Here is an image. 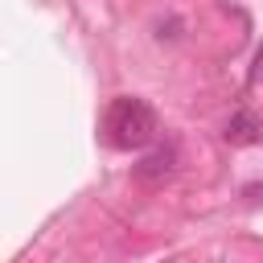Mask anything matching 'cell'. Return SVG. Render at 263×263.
I'll return each instance as SVG.
<instances>
[{
    "label": "cell",
    "instance_id": "6da1fadb",
    "mask_svg": "<svg viewBox=\"0 0 263 263\" xmlns=\"http://www.w3.org/2000/svg\"><path fill=\"white\" fill-rule=\"evenodd\" d=\"M156 127H160V123H156L152 103H144V99H136V95L115 99V103L107 107V119H103V132H107L111 148H123V152L152 144V140H156Z\"/></svg>",
    "mask_w": 263,
    "mask_h": 263
},
{
    "label": "cell",
    "instance_id": "7a4b0ae2",
    "mask_svg": "<svg viewBox=\"0 0 263 263\" xmlns=\"http://www.w3.org/2000/svg\"><path fill=\"white\" fill-rule=\"evenodd\" d=\"M173 168H177V148H173V144H164V148L148 152V156L136 164V177H140V181H164Z\"/></svg>",
    "mask_w": 263,
    "mask_h": 263
},
{
    "label": "cell",
    "instance_id": "3957f363",
    "mask_svg": "<svg viewBox=\"0 0 263 263\" xmlns=\"http://www.w3.org/2000/svg\"><path fill=\"white\" fill-rule=\"evenodd\" d=\"M255 140H259V119L251 111H238L226 123V144H255Z\"/></svg>",
    "mask_w": 263,
    "mask_h": 263
}]
</instances>
